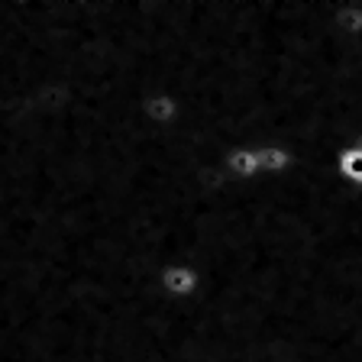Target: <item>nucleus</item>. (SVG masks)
Masks as SVG:
<instances>
[{"instance_id":"nucleus-1","label":"nucleus","mask_w":362,"mask_h":362,"mask_svg":"<svg viewBox=\"0 0 362 362\" xmlns=\"http://www.w3.org/2000/svg\"><path fill=\"white\" fill-rule=\"evenodd\" d=\"M158 291L168 301H191L201 291V272L191 262H165L158 269Z\"/></svg>"},{"instance_id":"nucleus-2","label":"nucleus","mask_w":362,"mask_h":362,"mask_svg":"<svg viewBox=\"0 0 362 362\" xmlns=\"http://www.w3.org/2000/svg\"><path fill=\"white\" fill-rule=\"evenodd\" d=\"M139 110H143L146 123H152L156 129H172L175 123L181 120V100L175 98L172 90H156V94H146L143 104H139Z\"/></svg>"},{"instance_id":"nucleus-3","label":"nucleus","mask_w":362,"mask_h":362,"mask_svg":"<svg viewBox=\"0 0 362 362\" xmlns=\"http://www.w3.org/2000/svg\"><path fill=\"white\" fill-rule=\"evenodd\" d=\"M223 172L233 181H256L259 178V152L252 143L233 146L223 156Z\"/></svg>"},{"instance_id":"nucleus-4","label":"nucleus","mask_w":362,"mask_h":362,"mask_svg":"<svg viewBox=\"0 0 362 362\" xmlns=\"http://www.w3.org/2000/svg\"><path fill=\"white\" fill-rule=\"evenodd\" d=\"M256 152H259V178H279L294 162L291 152L279 143H259Z\"/></svg>"},{"instance_id":"nucleus-5","label":"nucleus","mask_w":362,"mask_h":362,"mask_svg":"<svg viewBox=\"0 0 362 362\" xmlns=\"http://www.w3.org/2000/svg\"><path fill=\"white\" fill-rule=\"evenodd\" d=\"M337 175L353 188H362V136L337 149Z\"/></svg>"},{"instance_id":"nucleus-6","label":"nucleus","mask_w":362,"mask_h":362,"mask_svg":"<svg viewBox=\"0 0 362 362\" xmlns=\"http://www.w3.org/2000/svg\"><path fill=\"white\" fill-rule=\"evenodd\" d=\"M333 26L339 36L346 39H359L362 36V4L356 0H339L333 10Z\"/></svg>"}]
</instances>
